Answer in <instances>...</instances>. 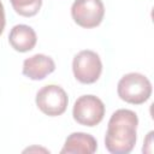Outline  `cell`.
Segmentation results:
<instances>
[{"label": "cell", "mask_w": 154, "mask_h": 154, "mask_svg": "<svg viewBox=\"0 0 154 154\" xmlns=\"http://www.w3.org/2000/svg\"><path fill=\"white\" fill-rule=\"evenodd\" d=\"M97 149L94 136L85 132H72L61 148V154H93Z\"/></svg>", "instance_id": "cell-8"}, {"label": "cell", "mask_w": 154, "mask_h": 154, "mask_svg": "<svg viewBox=\"0 0 154 154\" xmlns=\"http://www.w3.org/2000/svg\"><path fill=\"white\" fill-rule=\"evenodd\" d=\"M71 16L77 25L85 29L95 28L103 19V2L101 0H75L71 6Z\"/></svg>", "instance_id": "cell-6"}, {"label": "cell", "mask_w": 154, "mask_h": 154, "mask_svg": "<svg viewBox=\"0 0 154 154\" xmlns=\"http://www.w3.org/2000/svg\"><path fill=\"white\" fill-rule=\"evenodd\" d=\"M72 71L78 82L83 84L95 83L102 72V63L99 54L90 49L81 51L73 58Z\"/></svg>", "instance_id": "cell-3"}, {"label": "cell", "mask_w": 154, "mask_h": 154, "mask_svg": "<svg viewBox=\"0 0 154 154\" xmlns=\"http://www.w3.org/2000/svg\"><path fill=\"white\" fill-rule=\"evenodd\" d=\"M37 37L35 30L25 24H17L14 25L8 35V42L12 48L17 52L25 53L31 51L36 45Z\"/></svg>", "instance_id": "cell-9"}, {"label": "cell", "mask_w": 154, "mask_h": 154, "mask_svg": "<svg viewBox=\"0 0 154 154\" xmlns=\"http://www.w3.org/2000/svg\"><path fill=\"white\" fill-rule=\"evenodd\" d=\"M38 109L49 117L61 116L67 108V94L60 87L55 84H48L42 87L35 99Z\"/></svg>", "instance_id": "cell-4"}, {"label": "cell", "mask_w": 154, "mask_h": 154, "mask_svg": "<svg viewBox=\"0 0 154 154\" xmlns=\"http://www.w3.org/2000/svg\"><path fill=\"white\" fill-rule=\"evenodd\" d=\"M55 70L54 60L45 54H35L23 63V75L32 81H41Z\"/></svg>", "instance_id": "cell-7"}, {"label": "cell", "mask_w": 154, "mask_h": 154, "mask_svg": "<svg viewBox=\"0 0 154 154\" xmlns=\"http://www.w3.org/2000/svg\"><path fill=\"white\" fill-rule=\"evenodd\" d=\"M13 10L23 17L35 16L42 5V0H10Z\"/></svg>", "instance_id": "cell-10"}, {"label": "cell", "mask_w": 154, "mask_h": 154, "mask_svg": "<svg viewBox=\"0 0 154 154\" xmlns=\"http://www.w3.org/2000/svg\"><path fill=\"white\" fill-rule=\"evenodd\" d=\"M137 114L126 108L117 109L109 118L105 135L106 149L112 154L130 153L137 141Z\"/></svg>", "instance_id": "cell-1"}, {"label": "cell", "mask_w": 154, "mask_h": 154, "mask_svg": "<svg viewBox=\"0 0 154 154\" xmlns=\"http://www.w3.org/2000/svg\"><path fill=\"white\" fill-rule=\"evenodd\" d=\"M5 24H6V18H5V10H4V5L0 1V35L2 34L4 29H5Z\"/></svg>", "instance_id": "cell-11"}, {"label": "cell", "mask_w": 154, "mask_h": 154, "mask_svg": "<svg viewBox=\"0 0 154 154\" xmlns=\"http://www.w3.org/2000/svg\"><path fill=\"white\" fill-rule=\"evenodd\" d=\"M72 116L78 124L93 128L103 119L105 105L95 95H82L73 105Z\"/></svg>", "instance_id": "cell-5"}, {"label": "cell", "mask_w": 154, "mask_h": 154, "mask_svg": "<svg viewBox=\"0 0 154 154\" xmlns=\"http://www.w3.org/2000/svg\"><path fill=\"white\" fill-rule=\"evenodd\" d=\"M117 91L123 101L132 105H141L150 97L152 83L144 75L130 72L119 79Z\"/></svg>", "instance_id": "cell-2"}]
</instances>
